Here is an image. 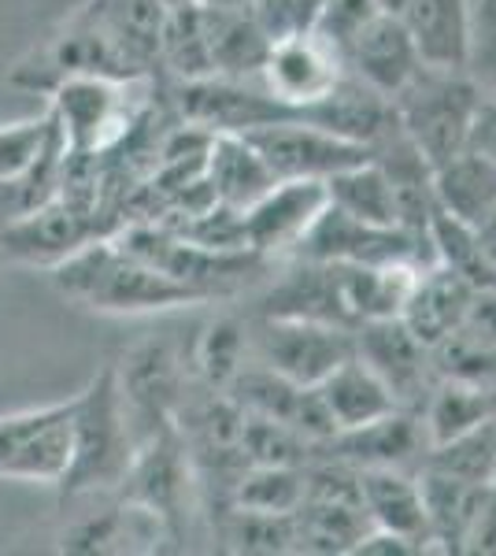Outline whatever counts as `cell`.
<instances>
[{
    "instance_id": "1",
    "label": "cell",
    "mask_w": 496,
    "mask_h": 556,
    "mask_svg": "<svg viewBox=\"0 0 496 556\" xmlns=\"http://www.w3.org/2000/svg\"><path fill=\"white\" fill-rule=\"evenodd\" d=\"M52 286L67 301L82 304L89 312H101V316H145V312L207 304L204 293L156 271L126 245H119L115 235L89 241L86 249L52 267Z\"/></svg>"
},
{
    "instance_id": "2",
    "label": "cell",
    "mask_w": 496,
    "mask_h": 556,
    "mask_svg": "<svg viewBox=\"0 0 496 556\" xmlns=\"http://www.w3.org/2000/svg\"><path fill=\"white\" fill-rule=\"evenodd\" d=\"M130 416H126L115 367L97 371L82 393H75V430H71V464L56 482L63 501L119 493L133 464Z\"/></svg>"
},
{
    "instance_id": "3",
    "label": "cell",
    "mask_w": 496,
    "mask_h": 556,
    "mask_svg": "<svg viewBox=\"0 0 496 556\" xmlns=\"http://www.w3.org/2000/svg\"><path fill=\"white\" fill-rule=\"evenodd\" d=\"M152 78H63L49 89V112L67 156H112L152 108Z\"/></svg>"
},
{
    "instance_id": "4",
    "label": "cell",
    "mask_w": 496,
    "mask_h": 556,
    "mask_svg": "<svg viewBox=\"0 0 496 556\" xmlns=\"http://www.w3.org/2000/svg\"><path fill=\"white\" fill-rule=\"evenodd\" d=\"M115 238L133 256H141L145 264L164 271L167 278H175V282L189 286V290L204 293L207 301H227L241 286H249L252 278H259L275 267V260L252 253V249H212L175 235L164 223L152 219L123 223L115 230Z\"/></svg>"
},
{
    "instance_id": "5",
    "label": "cell",
    "mask_w": 496,
    "mask_h": 556,
    "mask_svg": "<svg viewBox=\"0 0 496 556\" xmlns=\"http://www.w3.org/2000/svg\"><path fill=\"white\" fill-rule=\"evenodd\" d=\"M478 101H482V89L467 78V71L427 64L390 97L396 123L430 167L445 164L467 146Z\"/></svg>"
},
{
    "instance_id": "6",
    "label": "cell",
    "mask_w": 496,
    "mask_h": 556,
    "mask_svg": "<svg viewBox=\"0 0 496 556\" xmlns=\"http://www.w3.org/2000/svg\"><path fill=\"white\" fill-rule=\"evenodd\" d=\"M352 353H356V330L333 327V323L293 316H256L249 323L252 364L296 386H319Z\"/></svg>"
},
{
    "instance_id": "7",
    "label": "cell",
    "mask_w": 496,
    "mask_h": 556,
    "mask_svg": "<svg viewBox=\"0 0 496 556\" xmlns=\"http://www.w3.org/2000/svg\"><path fill=\"white\" fill-rule=\"evenodd\" d=\"M86 75L152 78L126 56L119 45L112 41V34H107L86 8H78V12L71 15V20L63 23L30 60H23V64L12 71V86L49 93V89L60 86L63 78H86Z\"/></svg>"
},
{
    "instance_id": "8",
    "label": "cell",
    "mask_w": 496,
    "mask_h": 556,
    "mask_svg": "<svg viewBox=\"0 0 496 556\" xmlns=\"http://www.w3.org/2000/svg\"><path fill=\"white\" fill-rule=\"evenodd\" d=\"M293 260H315V264H393V260H411V264L430 267L434 264V249L430 238L411 235L404 227H378L364 223L356 215L341 212L338 204L327 201V208L315 215L308 235L296 241L290 253Z\"/></svg>"
},
{
    "instance_id": "9",
    "label": "cell",
    "mask_w": 496,
    "mask_h": 556,
    "mask_svg": "<svg viewBox=\"0 0 496 556\" xmlns=\"http://www.w3.org/2000/svg\"><path fill=\"white\" fill-rule=\"evenodd\" d=\"M115 235L112 223L101 219L97 212L82 208L78 201L56 193L52 201L38 204V208L15 215V219L0 223V253L15 264L26 267H56L89 241Z\"/></svg>"
},
{
    "instance_id": "10",
    "label": "cell",
    "mask_w": 496,
    "mask_h": 556,
    "mask_svg": "<svg viewBox=\"0 0 496 556\" xmlns=\"http://www.w3.org/2000/svg\"><path fill=\"white\" fill-rule=\"evenodd\" d=\"M115 379H119L126 416H130L133 442L141 445L178 427V412L186 401V371L175 345L164 338L133 345L123 367H115Z\"/></svg>"
},
{
    "instance_id": "11",
    "label": "cell",
    "mask_w": 496,
    "mask_h": 556,
    "mask_svg": "<svg viewBox=\"0 0 496 556\" xmlns=\"http://www.w3.org/2000/svg\"><path fill=\"white\" fill-rule=\"evenodd\" d=\"M75 397L0 416V479L56 486L71 464Z\"/></svg>"
},
{
    "instance_id": "12",
    "label": "cell",
    "mask_w": 496,
    "mask_h": 556,
    "mask_svg": "<svg viewBox=\"0 0 496 556\" xmlns=\"http://www.w3.org/2000/svg\"><path fill=\"white\" fill-rule=\"evenodd\" d=\"M245 138H249V146L259 152V160H264L267 172L275 175L278 182H285V178H315V182H327L330 175L345 172V167L374 160V149L341 138V134H330L304 119L267 123V127L245 130Z\"/></svg>"
},
{
    "instance_id": "13",
    "label": "cell",
    "mask_w": 496,
    "mask_h": 556,
    "mask_svg": "<svg viewBox=\"0 0 496 556\" xmlns=\"http://www.w3.org/2000/svg\"><path fill=\"white\" fill-rule=\"evenodd\" d=\"M345 56H341L338 45H330L322 34H315L311 26L270 41L264 64H259L256 78L270 97L308 108L330 93L333 86L345 78Z\"/></svg>"
},
{
    "instance_id": "14",
    "label": "cell",
    "mask_w": 496,
    "mask_h": 556,
    "mask_svg": "<svg viewBox=\"0 0 496 556\" xmlns=\"http://www.w3.org/2000/svg\"><path fill=\"white\" fill-rule=\"evenodd\" d=\"M356 356L390 386L396 405L408 412H422L430 390L437 386L434 349L404 327V319H367L356 327Z\"/></svg>"
},
{
    "instance_id": "15",
    "label": "cell",
    "mask_w": 496,
    "mask_h": 556,
    "mask_svg": "<svg viewBox=\"0 0 496 556\" xmlns=\"http://www.w3.org/2000/svg\"><path fill=\"white\" fill-rule=\"evenodd\" d=\"M327 201H330L327 182H315V178H285V182H275L259 201H252L241 212L245 249L267 260L290 256L296 241L308 235L315 215L327 208Z\"/></svg>"
},
{
    "instance_id": "16",
    "label": "cell",
    "mask_w": 496,
    "mask_h": 556,
    "mask_svg": "<svg viewBox=\"0 0 496 556\" xmlns=\"http://www.w3.org/2000/svg\"><path fill=\"white\" fill-rule=\"evenodd\" d=\"M315 460H338L348 468H404L419 471L422 453H427V430H422L419 412L396 408L374 424L338 430L327 442L315 445Z\"/></svg>"
},
{
    "instance_id": "17",
    "label": "cell",
    "mask_w": 496,
    "mask_h": 556,
    "mask_svg": "<svg viewBox=\"0 0 496 556\" xmlns=\"http://www.w3.org/2000/svg\"><path fill=\"white\" fill-rule=\"evenodd\" d=\"M345 67L348 75H356L359 83L378 89L382 97H393L415 71L422 67L408 26L400 23V15H371L356 30V38L345 45Z\"/></svg>"
},
{
    "instance_id": "18",
    "label": "cell",
    "mask_w": 496,
    "mask_h": 556,
    "mask_svg": "<svg viewBox=\"0 0 496 556\" xmlns=\"http://www.w3.org/2000/svg\"><path fill=\"white\" fill-rule=\"evenodd\" d=\"M259 316H293V319H315L333 323V327L356 330L341 278L333 264H315V260H293V267L259 301Z\"/></svg>"
},
{
    "instance_id": "19",
    "label": "cell",
    "mask_w": 496,
    "mask_h": 556,
    "mask_svg": "<svg viewBox=\"0 0 496 556\" xmlns=\"http://www.w3.org/2000/svg\"><path fill=\"white\" fill-rule=\"evenodd\" d=\"M474 293H478V286L467 282V278L453 271V267L430 264V267H422V275H419V282H415L408 304H404L400 319L422 345L437 349L445 338H453L456 330L463 327Z\"/></svg>"
},
{
    "instance_id": "20",
    "label": "cell",
    "mask_w": 496,
    "mask_h": 556,
    "mask_svg": "<svg viewBox=\"0 0 496 556\" xmlns=\"http://www.w3.org/2000/svg\"><path fill=\"white\" fill-rule=\"evenodd\" d=\"M167 538L175 534L164 519L119 493V505L78 519L63 534V553H149L160 549V542H167Z\"/></svg>"
},
{
    "instance_id": "21",
    "label": "cell",
    "mask_w": 496,
    "mask_h": 556,
    "mask_svg": "<svg viewBox=\"0 0 496 556\" xmlns=\"http://www.w3.org/2000/svg\"><path fill=\"white\" fill-rule=\"evenodd\" d=\"M356 486L371 527L411 538L422 553L430 549L419 475L404 468H356Z\"/></svg>"
},
{
    "instance_id": "22",
    "label": "cell",
    "mask_w": 496,
    "mask_h": 556,
    "mask_svg": "<svg viewBox=\"0 0 496 556\" xmlns=\"http://www.w3.org/2000/svg\"><path fill=\"white\" fill-rule=\"evenodd\" d=\"M204 182L212 197L227 208L245 212L252 201H259L278 182L259 160V152L249 146L245 134H212L204 156Z\"/></svg>"
},
{
    "instance_id": "23",
    "label": "cell",
    "mask_w": 496,
    "mask_h": 556,
    "mask_svg": "<svg viewBox=\"0 0 496 556\" xmlns=\"http://www.w3.org/2000/svg\"><path fill=\"white\" fill-rule=\"evenodd\" d=\"M86 12L112 34L126 56L133 60L145 75L164 60V38L170 8L164 0H86Z\"/></svg>"
},
{
    "instance_id": "24",
    "label": "cell",
    "mask_w": 496,
    "mask_h": 556,
    "mask_svg": "<svg viewBox=\"0 0 496 556\" xmlns=\"http://www.w3.org/2000/svg\"><path fill=\"white\" fill-rule=\"evenodd\" d=\"M400 23L408 26L422 64L463 71L471 0H408Z\"/></svg>"
},
{
    "instance_id": "25",
    "label": "cell",
    "mask_w": 496,
    "mask_h": 556,
    "mask_svg": "<svg viewBox=\"0 0 496 556\" xmlns=\"http://www.w3.org/2000/svg\"><path fill=\"white\" fill-rule=\"evenodd\" d=\"M315 390H319L327 416L333 419V430H352V427L374 424V419H382L400 408L390 393V386L378 379L356 353H352L345 364L333 367Z\"/></svg>"
},
{
    "instance_id": "26",
    "label": "cell",
    "mask_w": 496,
    "mask_h": 556,
    "mask_svg": "<svg viewBox=\"0 0 496 556\" xmlns=\"http://www.w3.org/2000/svg\"><path fill=\"white\" fill-rule=\"evenodd\" d=\"M434 201L459 223L478 227L496 208V164L471 149H459L434 167Z\"/></svg>"
},
{
    "instance_id": "27",
    "label": "cell",
    "mask_w": 496,
    "mask_h": 556,
    "mask_svg": "<svg viewBox=\"0 0 496 556\" xmlns=\"http://www.w3.org/2000/svg\"><path fill=\"white\" fill-rule=\"evenodd\" d=\"M489 416H496V386L467 379H437L427 405L419 412L422 430H427V445L448 442V438L463 434V430L478 427Z\"/></svg>"
},
{
    "instance_id": "28",
    "label": "cell",
    "mask_w": 496,
    "mask_h": 556,
    "mask_svg": "<svg viewBox=\"0 0 496 556\" xmlns=\"http://www.w3.org/2000/svg\"><path fill=\"white\" fill-rule=\"evenodd\" d=\"M308 490V464H249L230 490L227 508H249V513L293 516Z\"/></svg>"
},
{
    "instance_id": "29",
    "label": "cell",
    "mask_w": 496,
    "mask_h": 556,
    "mask_svg": "<svg viewBox=\"0 0 496 556\" xmlns=\"http://www.w3.org/2000/svg\"><path fill=\"white\" fill-rule=\"evenodd\" d=\"M327 197L341 212L356 215L364 223H378V227H400V212H396V193L390 175L382 172L378 160L345 167V172L327 178Z\"/></svg>"
},
{
    "instance_id": "30",
    "label": "cell",
    "mask_w": 496,
    "mask_h": 556,
    "mask_svg": "<svg viewBox=\"0 0 496 556\" xmlns=\"http://www.w3.org/2000/svg\"><path fill=\"white\" fill-rule=\"evenodd\" d=\"M419 468L459 482H478V486L496 482V416L482 419L478 427L448 438V442L427 445Z\"/></svg>"
},
{
    "instance_id": "31",
    "label": "cell",
    "mask_w": 496,
    "mask_h": 556,
    "mask_svg": "<svg viewBox=\"0 0 496 556\" xmlns=\"http://www.w3.org/2000/svg\"><path fill=\"white\" fill-rule=\"evenodd\" d=\"M60 152H67V146H63V134L49 108L34 119L0 123V186L20 182Z\"/></svg>"
},
{
    "instance_id": "32",
    "label": "cell",
    "mask_w": 496,
    "mask_h": 556,
    "mask_svg": "<svg viewBox=\"0 0 496 556\" xmlns=\"http://www.w3.org/2000/svg\"><path fill=\"white\" fill-rule=\"evenodd\" d=\"M245 364H249V323L233 316H219L207 323L193 349V367L207 390L227 393Z\"/></svg>"
},
{
    "instance_id": "33",
    "label": "cell",
    "mask_w": 496,
    "mask_h": 556,
    "mask_svg": "<svg viewBox=\"0 0 496 556\" xmlns=\"http://www.w3.org/2000/svg\"><path fill=\"white\" fill-rule=\"evenodd\" d=\"M222 542L233 553H293V516L249 513V508H227L222 513Z\"/></svg>"
},
{
    "instance_id": "34",
    "label": "cell",
    "mask_w": 496,
    "mask_h": 556,
    "mask_svg": "<svg viewBox=\"0 0 496 556\" xmlns=\"http://www.w3.org/2000/svg\"><path fill=\"white\" fill-rule=\"evenodd\" d=\"M463 71L482 97H496V0H471Z\"/></svg>"
},
{
    "instance_id": "35",
    "label": "cell",
    "mask_w": 496,
    "mask_h": 556,
    "mask_svg": "<svg viewBox=\"0 0 496 556\" xmlns=\"http://www.w3.org/2000/svg\"><path fill=\"white\" fill-rule=\"evenodd\" d=\"M371 15H378L374 0H319L311 30L322 34L330 45H338V49L345 52V45L356 38V30L371 20Z\"/></svg>"
},
{
    "instance_id": "36",
    "label": "cell",
    "mask_w": 496,
    "mask_h": 556,
    "mask_svg": "<svg viewBox=\"0 0 496 556\" xmlns=\"http://www.w3.org/2000/svg\"><path fill=\"white\" fill-rule=\"evenodd\" d=\"M463 149H471L478 156H485L496 164V97H482V101H478Z\"/></svg>"
},
{
    "instance_id": "37",
    "label": "cell",
    "mask_w": 496,
    "mask_h": 556,
    "mask_svg": "<svg viewBox=\"0 0 496 556\" xmlns=\"http://www.w3.org/2000/svg\"><path fill=\"white\" fill-rule=\"evenodd\" d=\"M463 553H496V482L485 486V497L478 505V516L471 523V534H467V549Z\"/></svg>"
},
{
    "instance_id": "38",
    "label": "cell",
    "mask_w": 496,
    "mask_h": 556,
    "mask_svg": "<svg viewBox=\"0 0 496 556\" xmlns=\"http://www.w3.org/2000/svg\"><path fill=\"white\" fill-rule=\"evenodd\" d=\"M352 553H367V556H411V553H422L411 538L404 534H393V531H382V527H367L364 538L352 545Z\"/></svg>"
},
{
    "instance_id": "39",
    "label": "cell",
    "mask_w": 496,
    "mask_h": 556,
    "mask_svg": "<svg viewBox=\"0 0 496 556\" xmlns=\"http://www.w3.org/2000/svg\"><path fill=\"white\" fill-rule=\"evenodd\" d=\"M474 238H478V249H482L485 264H489L493 271H496V208L474 227Z\"/></svg>"
},
{
    "instance_id": "40",
    "label": "cell",
    "mask_w": 496,
    "mask_h": 556,
    "mask_svg": "<svg viewBox=\"0 0 496 556\" xmlns=\"http://www.w3.org/2000/svg\"><path fill=\"white\" fill-rule=\"evenodd\" d=\"M378 4V12H385V15H400L404 8H408V0H374Z\"/></svg>"
},
{
    "instance_id": "41",
    "label": "cell",
    "mask_w": 496,
    "mask_h": 556,
    "mask_svg": "<svg viewBox=\"0 0 496 556\" xmlns=\"http://www.w3.org/2000/svg\"><path fill=\"white\" fill-rule=\"evenodd\" d=\"M164 4L170 8V12H175V8H182V4H189V0H164Z\"/></svg>"
}]
</instances>
